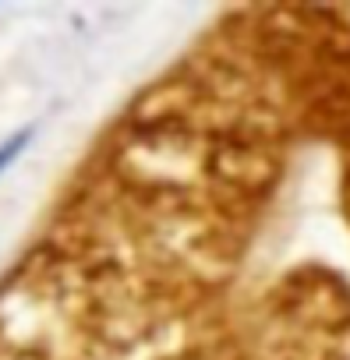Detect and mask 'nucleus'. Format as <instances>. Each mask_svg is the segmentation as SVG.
Segmentation results:
<instances>
[{"label":"nucleus","instance_id":"nucleus-1","mask_svg":"<svg viewBox=\"0 0 350 360\" xmlns=\"http://www.w3.org/2000/svg\"><path fill=\"white\" fill-rule=\"evenodd\" d=\"M0 360H244L216 297L170 286H89L0 314Z\"/></svg>","mask_w":350,"mask_h":360},{"label":"nucleus","instance_id":"nucleus-2","mask_svg":"<svg viewBox=\"0 0 350 360\" xmlns=\"http://www.w3.org/2000/svg\"><path fill=\"white\" fill-rule=\"evenodd\" d=\"M265 321L244 339L248 360H350V293L336 279H283Z\"/></svg>","mask_w":350,"mask_h":360},{"label":"nucleus","instance_id":"nucleus-3","mask_svg":"<svg viewBox=\"0 0 350 360\" xmlns=\"http://www.w3.org/2000/svg\"><path fill=\"white\" fill-rule=\"evenodd\" d=\"M25 138H29V134H15V138H8L4 145H0V173H4V169L18 159V152L25 148Z\"/></svg>","mask_w":350,"mask_h":360}]
</instances>
